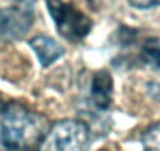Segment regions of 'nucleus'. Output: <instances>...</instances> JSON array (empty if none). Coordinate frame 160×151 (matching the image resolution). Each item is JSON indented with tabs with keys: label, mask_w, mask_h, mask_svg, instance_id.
<instances>
[{
	"label": "nucleus",
	"mask_w": 160,
	"mask_h": 151,
	"mask_svg": "<svg viewBox=\"0 0 160 151\" xmlns=\"http://www.w3.org/2000/svg\"><path fill=\"white\" fill-rule=\"evenodd\" d=\"M47 129L41 113L22 102L0 99V151H36Z\"/></svg>",
	"instance_id": "1"
},
{
	"label": "nucleus",
	"mask_w": 160,
	"mask_h": 151,
	"mask_svg": "<svg viewBox=\"0 0 160 151\" xmlns=\"http://www.w3.org/2000/svg\"><path fill=\"white\" fill-rule=\"evenodd\" d=\"M91 131L82 120H61L44 134L36 151H88Z\"/></svg>",
	"instance_id": "2"
},
{
	"label": "nucleus",
	"mask_w": 160,
	"mask_h": 151,
	"mask_svg": "<svg viewBox=\"0 0 160 151\" xmlns=\"http://www.w3.org/2000/svg\"><path fill=\"white\" fill-rule=\"evenodd\" d=\"M50 18L57 25V32L71 43H78L88 36L93 21L75 5L64 0H46Z\"/></svg>",
	"instance_id": "3"
},
{
	"label": "nucleus",
	"mask_w": 160,
	"mask_h": 151,
	"mask_svg": "<svg viewBox=\"0 0 160 151\" xmlns=\"http://www.w3.org/2000/svg\"><path fill=\"white\" fill-rule=\"evenodd\" d=\"M35 22L32 0H14L0 8V39L18 41L24 38Z\"/></svg>",
	"instance_id": "4"
},
{
	"label": "nucleus",
	"mask_w": 160,
	"mask_h": 151,
	"mask_svg": "<svg viewBox=\"0 0 160 151\" xmlns=\"http://www.w3.org/2000/svg\"><path fill=\"white\" fill-rule=\"evenodd\" d=\"M112 98H113V79L108 74V71L102 69L94 72L87 93L88 107L96 113L107 112L108 107L112 106Z\"/></svg>",
	"instance_id": "5"
},
{
	"label": "nucleus",
	"mask_w": 160,
	"mask_h": 151,
	"mask_svg": "<svg viewBox=\"0 0 160 151\" xmlns=\"http://www.w3.org/2000/svg\"><path fill=\"white\" fill-rule=\"evenodd\" d=\"M28 44H30V47L35 50V54H36V57H38L41 66H44V68L50 66V65L55 63L60 57L64 55L63 46H61L58 41H55L53 38L46 36V35H38V36L32 38V39L28 41Z\"/></svg>",
	"instance_id": "6"
},
{
	"label": "nucleus",
	"mask_w": 160,
	"mask_h": 151,
	"mask_svg": "<svg viewBox=\"0 0 160 151\" xmlns=\"http://www.w3.org/2000/svg\"><path fill=\"white\" fill-rule=\"evenodd\" d=\"M144 151H160V121L151 124L141 135Z\"/></svg>",
	"instance_id": "7"
},
{
	"label": "nucleus",
	"mask_w": 160,
	"mask_h": 151,
	"mask_svg": "<svg viewBox=\"0 0 160 151\" xmlns=\"http://www.w3.org/2000/svg\"><path fill=\"white\" fill-rule=\"evenodd\" d=\"M143 55L146 58V61H149L151 65L157 66L160 69V41L158 39H149L146 41V44L143 46Z\"/></svg>",
	"instance_id": "8"
},
{
	"label": "nucleus",
	"mask_w": 160,
	"mask_h": 151,
	"mask_svg": "<svg viewBox=\"0 0 160 151\" xmlns=\"http://www.w3.org/2000/svg\"><path fill=\"white\" fill-rule=\"evenodd\" d=\"M127 2L138 10H149L160 5V0H127Z\"/></svg>",
	"instance_id": "9"
},
{
	"label": "nucleus",
	"mask_w": 160,
	"mask_h": 151,
	"mask_svg": "<svg viewBox=\"0 0 160 151\" xmlns=\"http://www.w3.org/2000/svg\"><path fill=\"white\" fill-rule=\"evenodd\" d=\"M148 88H149L151 95H152L155 99H158V101H160V85H158V84H149V85H148Z\"/></svg>",
	"instance_id": "10"
}]
</instances>
